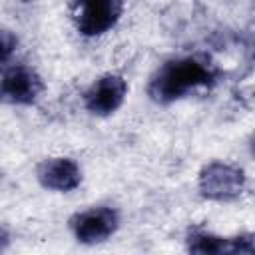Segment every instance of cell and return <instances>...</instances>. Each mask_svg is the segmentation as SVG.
<instances>
[{
	"mask_svg": "<svg viewBox=\"0 0 255 255\" xmlns=\"http://www.w3.org/2000/svg\"><path fill=\"white\" fill-rule=\"evenodd\" d=\"M44 92V80L32 68L18 66L4 74L0 80V98L8 104L28 106L34 104Z\"/></svg>",
	"mask_w": 255,
	"mask_h": 255,
	"instance_id": "8992f818",
	"label": "cell"
},
{
	"mask_svg": "<svg viewBox=\"0 0 255 255\" xmlns=\"http://www.w3.org/2000/svg\"><path fill=\"white\" fill-rule=\"evenodd\" d=\"M215 80V68L203 58L185 56L165 62L149 82V96L157 104H171L191 90L209 86Z\"/></svg>",
	"mask_w": 255,
	"mask_h": 255,
	"instance_id": "6da1fadb",
	"label": "cell"
},
{
	"mask_svg": "<svg viewBox=\"0 0 255 255\" xmlns=\"http://www.w3.org/2000/svg\"><path fill=\"white\" fill-rule=\"evenodd\" d=\"M118 225H120V215L114 207H108V205L84 209L70 219L72 235L76 237V241L86 245L106 241L116 233Z\"/></svg>",
	"mask_w": 255,
	"mask_h": 255,
	"instance_id": "277c9868",
	"label": "cell"
},
{
	"mask_svg": "<svg viewBox=\"0 0 255 255\" xmlns=\"http://www.w3.org/2000/svg\"><path fill=\"white\" fill-rule=\"evenodd\" d=\"M124 12V0H72V18L82 36L94 38L112 30Z\"/></svg>",
	"mask_w": 255,
	"mask_h": 255,
	"instance_id": "7a4b0ae2",
	"label": "cell"
},
{
	"mask_svg": "<svg viewBox=\"0 0 255 255\" xmlns=\"http://www.w3.org/2000/svg\"><path fill=\"white\" fill-rule=\"evenodd\" d=\"M187 249L191 253H201V255L233 253V241L229 237H219L205 229H193L187 235Z\"/></svg>",
	"mask_w": 255,
	"mask_h": 255,
	"instance_id": "ba28073f",
	"label": "cell"
},
{
	"mask_svg": "<svg viewBox=\"0 0 255 255\" xmlns=\"http://www.w3.org/2000/svg\"><path fill=\"white\" fill-rule=\"evenodd\" d=\"M38 181L52 191H72L82 181V169L72 157H50L38 165Z\"/></svg>",
	"mask_w": 255,
	"mask_h": 255,
	"instance_id": "52a82bcc",
	"label": "cell"
},
{
	"mask_svg": "<svg viewBox=\"0 0 255 255\" xmlns=\"http://www.w3.org/2000/svg\"><path fill=\"white\" fill-rule=\"evenodd\" d=\"M8 243H10V235H8L6 229L0 227V251H4V249L8 247Z\"/></svg>",
	"mask_w": 255,
	"mask_h": 255,
	"instance_id": "30bf717a",
	"label": "cell"
},
{
	"mask_svg": "<svg viewBox=\"0 0 255 255\" xmlns=\"http://www.w3.org/2000/svg\"><path fill=\"white\" fill-rule=\"evenodd\" d=\"M18 48V38L12 30L0 26V64L8 62Z\"/></svg>",
	"mask_w": 255,
	"mask_h": 255,
	"instance_id": "9c48e42d",
	"label": "cell"
},
{
	"mask_svg": "<svg viewBox=\"0 0 255 255\" xmlns=\"http://www.w3.org/2000/svg\"><path fill=\"white\" fill-rule=\"evenodd\" d=\"M199 193L213 201H231L237 199L245 189V173L243 169L223 163L211 161L199 171L197 179Z\"/></svg>",
	"mask_w": 255,
	"mask_h": 255,
	"instance_id": "3957f363",
	"label": "cell"
},
{
	"mask_svg": "<svg viewBox=\"0 0 255 255\" xmlns=\"http://www.w3.org/2000/svg\"><path fill=\"white\" fill-rule=\"evenodd\" d=\"M128 96V82L120 74L100 76L84 94V104L90 114L110 116L114 114Z\"/></svg>",
	"mask_w": 255,
	"mask_h": 255,
	"instance_id": "5b68a950",
	"label": "cell"
}]
</instances>
